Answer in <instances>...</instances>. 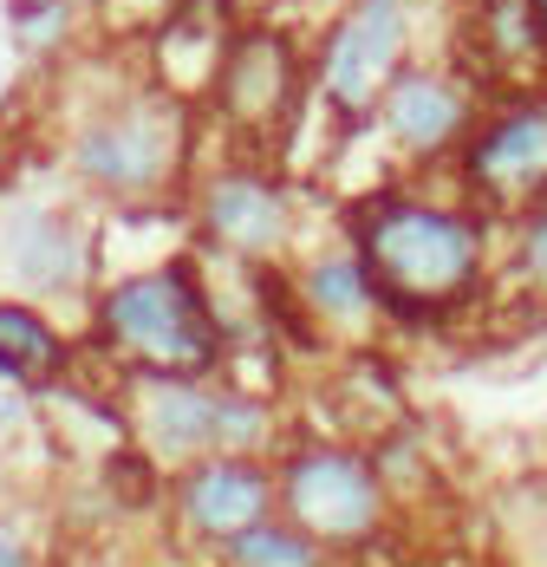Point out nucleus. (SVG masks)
I'll return each mask as SVG.
<instances>
[{
  "label": "nucleus",
  "mask_w": 547,
  "mask_h": 567,
  "mask_svg": "<svg viewBox=\"0 0 547 567\" xmlns=\"http://www.w3.org/2000/svg\"><path fill=\"white\" fill-rule=\"evenodd\" d=\"M313 300L332 307V313H359L365 307V275L352 261H327V268H313Z\"/></svg>",
  "instance_id": "2eb2a0df"
},
{
  "label": "nucleus",
  "mask_w": 547,
  "mask_h": 567,
  "mask_svg": "<svg viewBox=\"0 0 547 567\" xmlns=\"http://www.w3.org/2000/svg\"><path fill=\"white\" fill-rule=\"evenodd\" d=\"M111 340H124L137 359L164 372H203L216 359V327L196 300L189 275H137L105 300Z\"/></svg>",
  "instance_id": "f03ea898"
},
{
  "label": "nucleus",
  "mask_w": 547,
  "mask_h": 567,
  "mask_svg": "<svg viewBox=\"0 0 547 567\" xmlns=\"http://www.w3.org/2000/svg\"><path fill=\"white\" fill-rule=\"evenodd\" d=\"M169 164V131L151 112H117L79 137V171L105 189H151Z\"/></svg>",
  "instance_id": "39448f33"
},
{
  "label": "nucleus",
  "mask_w": 547,
  "mask_h": 567,
  "mask_svg": "<svg viewBox=\"0 0 547 567\" xmlns=\"http://www.w3.org/2000/svg\"><path fill=\"white\" fill-rule=\"evenodd\" d=\"M469 171H476V183L495 189V196H528V189H541L547 183V112L502 117L489 137L476 144Z\"/></svg>",
  "instance_id": "0eeeda50"
},
{
  "label": "nucleus",
  "mask_w": 547,
  "mask_h": 567,
  "mask_svg": "<svg viewBox=\"0 0 547 567\" xmlns=\"http://www.w3.org/2000/svg\"><path fill=\"white\" fill-rule=\"evenodd\" d=\"M59 365V340L27 313V307H0V372L13 379H47Z\"/></svg>",
  "instance_id": "ddd939ff"
},
{
  "label": "nucleus",
  "mask_w": 547,
  "mask_h": 567,
  "mask_svg": "<svg viewBox=\"0 0 547 567\" xmlns=\"http://www.w3.org/2000/svg\"><path fill=\"white\" fill-rule=\"evenodd\" d=\"M151 424H157V444L164 451H196V444H248L255 431H261V417L248 411V404H228V398H203V392H164L151 404Z\"/></svg>",
  "instance_id": "6e6552de"
},
{
  "label": "nucleus",
  "mask_w": 547,
  "mask_h": 567,
  "mask_svg": "<svg viewBox=\"0 0 547 567\" xmlns=\"http://www.w3.org/2000/svg\"><path fill=\"white\" fill-rule=\"evenodd\" d=\"M209 228H216L228 248H248L261 255L280 241V196L255 176H221L209 189Z\"/></svg>",
  "instance_id": "9b49d317"
},
{
  "label": "nucleus",
  "mask_w": 547,
  "mask_h": 567,
  "mask_svg": "<svg viewBox=\"0 0 547 567\" xmlns=\"http://www.w3.org/2000/svg\"><path fill=\"white\" fill-rule=\"evenodd\" d=\"M384 124H391V137H398L404 151H437V144L456 137V124H463V99H456L443 79L417 72V79H398V85H391Z\"/></svg>",
  "instance_id": "1a4fd4ad"
},
{
  "label": "nucleus",
  "mask_w": 547,
  "mask_h": 567,
  "mask_svg": "<svg viewBox=\"0 0 547 567\" xmlns=\"http://www.w3.org/2000/svg\"><path fill=\"white\" fill-rule=\"evenodd\" d=\"M287 496H293V515L313 528V535H365L379 522V483L359 456L320 451L307 463H293L287 476Z\"/></svg>",
  "instance_id": "20e7f679"
},
{
  "label": "nucleus",
  "mask_w": 547,
  "mask_h": 567,
  "mask_svg": "<svg viewBox=\"0 0 547 567\" xmlns=\"http://www.w3.org/2000/svg\"><path fill=\"white\" fill-rule=\"evenodd\" d=\"M235 567H313V548L287 528H241L235 535Z\"/></svg>",
  "instance_id": "4468645a"
},
{
  "label": "nucleus",
  "mask_w": 547,
  "mask_h": 567,
  "mask_svg": "<svg viewBox=\"0 0 547 567\" xmlns=\"http://www.w3.org/2000/svg\"><path fill=\"white\" fill-rule=\"evenodd\" d=\"M268 509V483L241 463H209L196 483H189V522L209 528V535H241L255 528Z\"/></svg>",
  "instance_id": "9d476101"
},
{
  "label": "nucleus",
  "mask_w": 547,
  "mask_h": 567,
  "mask_svg": "<svg viewBox=\"0 0 547 567\" xmlns=\"http://www.w3.org/2000/svg\"><path fill=\"white\" fill-rule=\"evenodd\" d=\"M365 275L404 307H437L476 275V228L443 209L384 203L365 216Z\"/></svg>",
  "instance_id": "f257e3e1"
},
{
  "label": "nucleus",
  "mask_w": 547,
  "mask_h": 567,
  "mask_svg": "<svg viewBox=\"0 0 547 567\" xmlns=\"http://www.w3.org/2000/svg\"><path fill=\"white\" fill-rule=\"evenodd\" d=\"M535 13H541V33H547V0H535Z\"/></svg>",
  "instance_id": "6ab92c4d"
},
{
  "label": "nucleus",
  "mask_w": 547,
  "mask_h": 567,
  "mask_svg": "<svg viewBox=\"0 0 547 567\" xmlns=\"http://www.w3.org/2000/svg\"><path fill=\"white\" fill-rule=\"evenodd\" d=\"M404 53V0H359L327 47V92L339 112H365Z\"/></svg>",
  "instance_id": "7ed1b4c3"
},
{
  "label": "nucleus",
  "mask_w": 547,
  "mask_h": 567,
  "mask_svg": "<svg viewBox=\"0 0 547 567\" xmlns=\"http://www.w3.org/2000/svg\"><path fill=\"white\" fill-rule=\"evenodd\" d=\"M0 567H27V555H20V542L0 528Z\"/></svg>",
  "instance_id": "a211bd4d"
},
{
  "label": "nucleus",
  "mask_w": 547,
  "mask_h": 567,
  "mask_svg": "<svg viewBox=\"0 0 547 567\" xmlns=\"http://www.w3.org/2000/svg\"><path fill=\"white\" fill-rule=\"evenodd\" d=\"M59 7L65 0H7V13H13V27H53Z\"/></svg>",
  "instance_id": "dca6fc26"
},
{
  "label": "nucleus",
  "mask_w": 547,
  "mask_h": 567,
  "mask_svg": "<svg viewBox=\"0 0 547 567\" xmlns=\"http://www.w3.org/2000/svg\"><path fill=\"white\" fill-rule=\"evenodd\" d=\"M221 79V112L241 117V124H274L280 105L293 99V79H287V47L268 40V33H248L235 40L228 59L216 65Z\"/></svg>",
  "instance_id": "423d86ee"
},
{
  "label": "nucleus",
  "mask_w": 547,
  "mask_h": 567,
  "mask_svg": "<svg viewBox=\"0 0 547 567\" xmlns=\"http://www.w3.org/2000/svg\"><path fill=\"white\" fill-rule=\"evenodd\" d=\"M7 261H13V275L27 287H65L79 275V241H72V228L59 223V216H20V223L7 228Z\"/></svg>",
  "instance_id": "f8f14e48"
},
{
  "label": "nucleus",
  "mask_w": 547,
  "mask_h": 567,
  "mask_svg": "<svg viewBox=\"0 0 547 567\" xmlns=\"http://www.w3.org/2000/svg\"><path fill=\"white\" fill-rule=\"evenodd\" d=\"M528 268H535V275L547 281V216H541L535 228H528Z\"/></svg>",
  "instance_id": "f3484780"
}]
</instances>
